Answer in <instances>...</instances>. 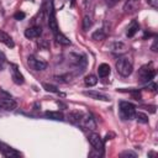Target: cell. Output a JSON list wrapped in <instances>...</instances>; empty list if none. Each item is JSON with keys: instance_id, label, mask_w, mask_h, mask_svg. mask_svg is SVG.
<instances>
[{"instance_id": "6da1fadb", "label": "cell", "mask_w": 158, "mask_h": 158, "mask_svg": "<svg viewBox=\"0 0 158 158\" xmlns=\"http://www.w3.org/2000/svg\"><path fill=\"white\" fill-rule=\"evenodd\" d=\"M116 70L122 77H128L133 72V64L127 57H121L116 62Z\"/></svg>"}, {"instance_id": "7a4b0ae2", "label": "cell", "mask_w": 158, "mask_h": 158, "mask_svg": "<svg viewBox=\"0 0 158 158\" xmlns=\"http://www.w3.org/2000/svg\"><path fill=\"white\" fill-rule=\"evenodd\" d=\"M120 116L122 120H132L136 114V106L128 101H121L118 105Z\"/></svg>"}, {"instance_id": "3957f363", "label": "cell", "mask_w": 158, "mask_h": 158, "mask_svg": "<svg viewBox=\"0 0 158 158\" xmlns=\"http://www.w3.org/2000/svg\"><path fill=\"white\" fill-rule=\"evenodd\" d=\"M156 75V70L152 65H142L139 69H138V80L139 83L144 84V83H149Z\"/></svg>"}, {"instance_id": "277c9868", "label": "cell", "mask_w": 158, "mask_h": 158, "mask_svg": "<svg viewBox=\"0 0 158 158\" xmlns=\"http://www.w3.org/2000/svg\"><path fill=\"white\" fill-rule=\"evenodd\" d=\"M79 125L84 128V130H88V131H95L96 130V121L95 118L93 117V115L90 114H86V115H83Z\"/></svg>"}, {"instance_id": "5b68a950", "label": "cell", "mask_w": 158, "mask_h": 158, "mask_svg": "<svg viewBox=\"0 0 158 158\" xmlns=\"http://www.w3.org/2000/svg\"><path fill=\"white\" fill-rule=\"evenodd\" d=\"M27 64L30 65L31 69L37 70V72L43 70V69L47 68V63H46L43 59H40V58H37V57H35V56H30V57L27 58Z\"/></svg>"}, {"instance_id": "8992f818", "label": "cell", "mask_w": 158, "mask_h": 158, "mask_svg": "<svg viewBox=\"0 0 158 158\" xmlns=\"http://www.w3.org/2000/svg\"><path fill=\"white\" fill-rule=\"evenodd\" d=\"M88 139H89V143L93 146V148L95 149V151H98V152H102V149H104V141H102V138L98 135V133H90L89 135V137H88Z\"/></svg>"}, {"instance_id": "52a82bcc", "label": "cell", "mask_w": 158, "mask_h": 158, "mask_svg": "<svg viewBox=\"0 0 158 158\" xmlns=\"http://www.w3.org/2000/svg\"><path fill=\"white\" fill-rule=\"evenodd\" d=\"M17 106L16 101L10 98H0V109H4L6 111H12Z\"/></svg>"}, {"instance_id": "ba28073f", "label": "cell", "mask_w": 158, "mask_h": 158, "mask_svg": "<svg viewBox=\"0 0 158 158\" xmlns=\"http://www.w3.org/2000/svg\"><path fill=\"white\" fill-rule=\"evenodd\" d=\"M0 152L5 156V157H9V158H12V157H20V153L16 152L14 148H11L10 146L0 142Z\"/></svg>"}, {"instance_id": "9c48e42d", "label": "cell", "mask_w": 158, "mask_h": 158, "mask_svg": "<svg viewBox=\"0 0 158 158\" xmlns=\"http://www.w3.org/2000/svg\"><path fill=\"white\" fill-rule=\"evenodd\" d=\"M41 33H42L41 26H32V27H28L27 30H25V37L26 38H30V40L40 37Z\"/></svg>"}, {"instance_id": "30bf717a", "label": "cell", "mask_w": 158, "mask_h": 158, "mask_svg": "<svg viewBox=\"0 0 158 158\" xmlns=\"http://www.w3.org/2000/svg\"><path fill=\"white\" fill-rule=\"evenodd\" d=\"M84 95L90 96L91 99H95V100H102V101H109L110 100V96L109 95H106L104 93H100V91H95V90L84 91Z\"/></svg>"}, {"instance_id": "8fae6325", "label": "cell", "mask_w": 158, "mask_h": 158, "mask_svg": "<svg viewBox=\"0 0 158 158\" xmlns=\"http://www.w3.org/2000/svg\"><path fill=\"white\" fill-rule=\"evenodd\" d=\"M48 26H49V30H51L53 33H57V32H58V25H57L54 10L48 14Z\"/></svg>"}, {"instance_id": "7c38bea8", "label": "cell", "mask_w": 158, "mask_h": 158, "mask_svg": "<svg viewBox=\"0 0 158 158\" xmlns=\"http://www.w3.org/2000/svg\"><path fill=\"white\" fill-rule=\"evenodd\" d=\"M11 72H12V80H14V83H15V84H17V85L23 84L25 79H23L22 74L20 73V70L17 69V67H16V65H12Z\"/></svg>"}, {"instance_id": "4fadbf2b", "label": "cell", "mask_w": 158, "mask_h": 158, "mask_svg": "<svg viewBox=\"0 0 158 158\" xmlns=\"http://www.w3.org/2000/svg\"><path fill=\"white\" fill-rule=\"evenodd\" d=\"M81 117H83V114H81V112H79V111H72V112H69V114H68L67 120H68L70 123L78 125V123L80 122Z\"/></svg>"}, {"instance_id": "5bb4252c", "label": "cell", "mask_w": 158, "mask_h": 158, "mask_svg": "<svg viewBox=\"0 0 158 158\" xmlns=\"http://www.w3.org/2000/svg\"><path fill=\"white\" fill-rule=\"evenodd\" d=\"M110 49L114 53H123L126 52V44L122 42H114L110 44Z\"/></svg>"}, {"instance_id": "9a60e30c", "label": "cell", "mask_w": 158, "mask_h": 158, "mask_svg": "<svg viewBox=\"0 0 158 158\" xmlns=\"http://www.w3.org/2000/svg\"><path fill=\"white\" fill-rule=\"evenodd\" d=\"M98 73H99V77H100V78H106V77L111 73V68H110L109 64L102 63V64L99 65V68H98Z\"/></svg>"}, {"instance_id": "2e32d148", "label": "cell", "mask_w": 158, "mask_h": 158, "mask_svg": "<svg viewBox=\"0 0 158 158\" xmlns=\"http://www.w3.org/2000/svg\"><path fill=\"white\" fill-rule=\"evenodd\" d=\"M0 42H1V43H4L5 46L10 47V48H12V47L15 46V43H14L12 38H11L7 33H5V32H2V31H0Z\"/></svg>"}, {"instance_id": "e0dca14e", "label": "cell", "mask_w": 158, "mask_h": 158, "mask_svg": "<svg viewBox=\"0 0 158 158\" xmlns=\"http://www.w3.org/2000/svg\"><path fill=\"white\" fill-rule=\"evenodd\" d=\"M54 36H56V41L59 43V44H62V46H70V40L65 36V35H63V33H60L59 31L57 32V33H54Z\"/></svg>"}, {"instance_id": "ac0fdd59", "label": "cell", "mask_w": 158, "mask_h": 158, "mask_svg": "<svg viewBox=\"0 0 158 158\" xmlns=\"http://www.w3.org/2000/svg\"><path fill=\"white\" fill-rule=\"evenodd\" d=\"M48 118H51V120H56V121H62V120H64V115H63V112H60V111H46V114H44Z\"/></svg>"}, {"instance_id": "d6986e66", "label": "cell", "mask_w": 158, "mask_h": 158, "mask_svg": "<svg viewBox=\"0 0 158 158\" xmlns=\"http://www.w3.org/2000/svg\"><path fill=\"white\" fill-rule=\"evenodd\" d=\"M106 31L104 30V28H100V30H96L93 35H91V38L94 40V41H102V40H105V37H106Z\"/></svg>"}, {"instance_id": "ffe728a7", "label": "cell", "mask_w": 158, "mask_h": 158, "mask_svg": "<svg viewBox=\"0 0 158 158\" xmlns=\"http://www.w3.org/2000/svg\"><path fill=\"white\" fill-rule=\"evenodd\" d=\"M138 28H139V25L136 22V21H132V23L130 25V27L127 28V37H133L135 35H136V32L138 31Z\"/></svg>"}, {"instance_id": "44dd1931", "label": "cell", "mask_w": 158, "mask_h": 158, "mask_svg": "<svg viewBox=\"0 0 158 158\" xmlns=\"http://www.w3.org/2000/svg\"><path fill=\"white\" fill-rule=\"evenodd\" d=\"M84 83H85L86 86H94V85H96V83H98V77L94 75V74H89V75L85 77Z\"/></svg>"}, {"instance_id": "7402d4cb", "label": "cell", "mask_w": 158, "mask_h": 158, "mask_svg": "<svg viewBox=\"0 0 158 158\" xmlns=\"http://www.w3.org/2000/svg\"><path fill=\"white\" fill-rule=\"evenodd\" d=\"M93 25V15L90 14H86L85 16H84V20H83V28L84 30H88L90 26Z\"/></svg>"}, {"instance_id": "603a6c76", "label": "cell", "mask_w": 158, "mask_h": 158, "mask_svg": "<svg viewBox=\"0 0 158 158\" xmlns=\"http://www.w3.org/2000/svg\"><path fill=\"white\" fill-rule=\"evenodd\" d=\"M135 117H136L137 121L141 122V123H147V122H148V116H147L146 114H143V112H136V114H135Z\"/></svg>"}, {"instance_id": "cb8c5ba5", "label": "cell", "mask_w": 158, "mask_h": 158, "mask_svg": "<svg viewBox=\"0 0 158 158\" xmlns=\"http://www.w3.org/2000/svg\"><path fill=\"white\" fill-rule=\"evenodd\" d=\"M120 157H132V158H136L137 154L135 152H131V151H125V152H122L120 154Z\"/></svg>"}, {"instance_id": "d4e9b609", "label": "cell", "mask_w": 158, "mask_h": 158, "mask_svg": "<svg viewBox=\"0 0 158 158\" xmlns=\"http://www.w3.org/2000/svg\"><path fill=\"white\" fill-rule=\"evenodd\" d=\"M43 88L47 90V91H52V93H58L57 88L53 86V85H49V84H43Z\"/></svg>"}, {"instance_id": "484cf974", "label": "cell", "mask_w": 158, "mask_h": 158, "mask_svg": "<svg viewBox=\"0 0 158 158\" xmlns=\"http://www.w3.org/2000/svg\"><path fill=\"white\" fill-rule=\"evenodd\" d=\"M25 12H22V11H19V12H16L15 15H14V17L16 19V20H23L25 19Z\"/></svg>"}, {"instance_id": "4316f807", "label": "cell", "mask_w": 158, "mask_h": 158, "mask_svg": "<svg viewBox=\"0 0 158 158\" xmlns=\"http://www.w3.org/2000/svg\"><path fill=\"white\" fill-rule=\"evenodd\" d=\"M118 1H120V0H105L106 5H107L109 7H112V6H115V5H116Z\"/></svg>"}, {"instance_id": "83f0119b", "label": "cell", "mask_w": 158, "mask_h": 158, "mask_svg": "<svg viewBox=\"0 0 158 158\" xmlns=\"http://www.w3.org/2000/svg\"><path fill=\"white\" fill-rule=\"evenodd\" d=\"M156 48H157V41H154V43H153V46H152V51H153V52H157Z\"/></svg>"}, {"instance_id": "f1b7e54d", "label": "cell", "mask_w": 158, "mask_h": 158, "mask_svg": "<svg viewBox=\"0 0 158 158\" xmlns=\"http://www.w3.org/2000/svg\"><path fill=\"white\" fill-rule=\"evenodd\" d=\"M153 1H154V0H147V2H149V4H152Z\"/></svg>"}, {"instance_id": "f546056e", "label": "cell", "mask_w": 158, "mask_h": 158, "mask_svg": "<svg viewBox=\"0 0 158 158\" xmlns=\"http://www.w3.org/2000/svg\"><path fill=\"white\" fill-rule=\"evenodd\" d=\"M1 67H2V62L0 60V68H1Z\"/></svg>"}]
</instances>
